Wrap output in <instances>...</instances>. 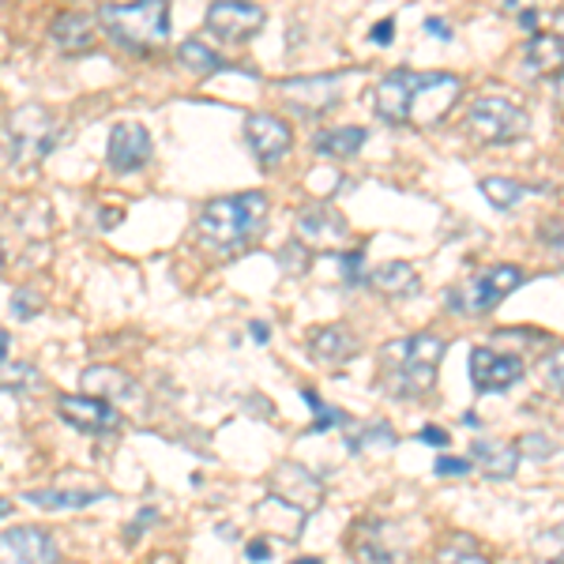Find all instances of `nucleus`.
Instances as JSON below:
<instances>
[{
  "label": "nucleus",
  "mask_w": 564,
  "mask_h": 564,
  "mask_svg": "<svg viewBox=\"0 0 564 564\" xmlns=\"http://www.w3.org/2000/svg\"><path fill=\"white\" fill-rule=\"evenodd\" d=\"M290 564H324L321 557H297V561H290Z\"/></svg>",
  "instance_id": "obj_49"
},
{
  "label": "nucleus",
  "mask_w": 564,
  "mask_h": 564,
  "mask_svg": "<svg viewBox=\"0 0 564 564\" xmlns=\"http://www.w3.org/2000/svg\"><path fill=\"white\" fill-rule=\"evenodd\" d=\"M204 26L215 39L245 45L268 26V12H263L257 0H212L204 15Z\"/></svg>",
  "instance_id": "obj_8"
},
{
  "label": "nucleus",
  "mask_w": 564,
  "mask_h": 564,
  "mask_svg": "<svg viewBox=\"0 0 564 564\" xmlns=\"http://www.w3.org/2000/svg\"><path fill=\"white\" fill-rule=\"evenodd\" d=\"M245 557H249L252 564H260V561H271V542H268V539H257V542H249V550H245Z\"/></svg>",
  "instance_id": "obj_38"
},
{
  "label": "nucleus",
  "mask_w": 564,
  "mask_h": 564,
  "mask_svg": "<svg viewBox=\"0 0 564 564\" xmlns=\"http://www.w3.org/2000/svg\"><path fill=\"white\" fill-rule=\"evenodd\" d=\"M271 497L282 500V505H290V508H297V512L305 516L324 500V489L305 467H297V463H282L275 475H271Z\"/></svg>",
  "instance_id": "obj_16"
},
{
  "label": "nucleus",
  "mask_w": 564,
  "mask_h": 564,
  "mask_svg": "<svg viewBox=\"0 0 564 564\" xmlns=\"http://www.w3.org/2000/svg\"><path fill=\"white\" fill-rule=\"evenodd\" d=\"M279 95L286 106L302 117H324L343 102V72H327V76H297L282 79Z\"/></svg>",
  "instance_id": "obj_9"
},
{
  "label": "nucleus",
  "mask_w": 564,
  "mask_h": 564,
  "mask_svg": "<svg viewBox=\"0 0 564 564\" xmlns=\"http://www.w3.org/2000/svg\"><path fill=\"white\" fill-rule=\"evenodd\" d=\"M8 512H12V505H8V500H0V520H4Z\"/></svg>",
  "instance_id": "obj_50"
},
{
  "label": "nucleus",
  "mask_w": 564,
  "mask_h": 564,
  "mask_svg": "<svg viewBox=\"0 0 564 564\" xmlns=\"http://www.w3.org/2000/svg\"><path fill=\"white\" fill-rule=\"evenodd\" d=\"M308 350H313V358L324 361V366H347L350 358L361 354L358 339H354L343 324L313 327V332H308Z\"/></svg>",
  "instance_id": "obj_18"
},
{
  "label": "nucleus",
  "mask_w": 564,
  "mask_h": 564,
  "mask_svg": "<svg viewBox=\"0 0 564 564\" xmlns=\"http://www.w3.org/2000/svg\"><path fill=\"white\" fill-rule=\"evenodd\" d=\"M339 263H343V282H350V286H366V252L361 249H354V252H343L339 257Z\"/></svg>",
  "instance_id": "obj_33"
},
{
  "label": "nucleus",
  "mask_w": 564,
  "mask_h": 564,
  "mask_svg": "<svg viewBox=\"0 0 564 564\" xmlns=\"http://www.w3.org/2000/svg\"><path fill=\"white\" fill-rule=\"evenodd\" d=\"M366 286L377 290L380 297H411V294H417L422 279H417V271L411 268V263L388 260V263H380L377 271H369Z\"/></svg>",
  "instance_id": "obj_23"
},
{
  "label": "nucleus",
  "mask_w": 564,
  "mask_h": 564,
  "mask_svg": "<svg viewBox=\"0 0 564 564\" xmlns=\"http://www.w3.org/2000/svg\"><path fill=\"white\" fill-rule=\"evenodd\" d=\"M263 218H268L263 193L249 188L238 196H215L196 215V245L215 257H234L263 230Z\"/></svg>",
  "instance_id": "obj_1"
},
{
  "label": "nucleus",
  "mask_w": 564,
  "mask_h": 564,
  "mask_svg": "<svg viewBox=\"0 0 564 564\" xmlns=\"http://www.w3.org/2000/svg\"><path fill=\"white\" fill-rule=\"evenodd\" d=\"M8 350H12V339H8V332H4V327H0V366H4Z\"/></svg>",
  "instance_id": "obj_48"
},
{
  "label": "nucleus",
  "mask_w": 564,
  "mask_h": 564,
  "mask_svg": "<svg viewBox=\"0 0 564 564\" xmlns=\"http://www.w3.org/2000/svg\"><path fill=\"white\" fill-rule=\"evenodd\" d=\"M0 564H61V553L42 527H12L0 534Z\"/></svg>",
  "instance_id": "obj_13"
},
{
  "label": "nucleus",
  "mask_w": 564,
  "mask_h": 564,
  "mask_svg": "<svg viewBox=\"0 0 564 564\" xmlns=\"http://www.w3.org/2000/svg\"><path fill=\"white\" fill-rule=\"evenodd\" d=\"M391 39H395V20H380L369 31V42H377V45H391Z\"/></svg>",
  "instance_id": "obj_37"
},
{
  "label": "nucleus",
  "mask_w": 564,
  "mask_h": 564,
  "mask_svg": "<svg viewBox=\"0 0 564 564\" xmlns=\"http://www.w3.org/2000/svg\"><path fill=\"white\" fill-rule=\"evenodd\" d=\"M516 448H520V456H534V459H545V456H553V452H557V444L553 441H545L542 433H527L520 444H516Z\"/></svg>",
  "instance_id": "obj_34"
},
{
  "label": "nucleus",
  "mask_w": 564,
  "mask_h": 564,
  "mask_svg": "<svg viewBox=\"0 0 564 564\" xmlns=\"http://www.w3.org/2000/svg\"><path fill=\"white\" fill-rule=\"evenodd\" d=\"M241 132H245V148L252 151V159H257L260 166H275V162L286 159L290 148H294V132H290V124L275 113H249Z\"/></svg>",
  "instance_id": "obj_11"
},
{
  "label": "nucleus",
  "mask_w": 564,
  "mask_h": 564,
  "mask_svg": "<svg viewBox=\"0 0 564 564\" xmlns=\"http://www.w3.org/2000/svg\"><path fill=\"white\" fill-rule=\"evenodd\" d=\"M297 234L308 241L335 245V241L347 238L350 226L339 212H332V207H324V204H313V207H302V212H297Z\"/></svg>",
  "instance_id": "obj_21"
},
{
  "label": "nucleus",
  "mask_w": 564,
  "mask_h": 564,
  "mask_svg": "<svg viewBox=\"0 0 564 564\" xmlns=\"http://www.w3.org/2000/svg\"><path fill=\"white\" fill-rule=\"evenodd\" d=\"M508 12H527V8H534V0H505Z\"/></svg>",
  "instance_id": "obj_47"
},
{
  "label": "nucleus",
  "mask_w": 564,
  "mask_h": 564,
  "mask_svg": "<svg viewBox=\"0 0 564 564\" xmlns=\"http://www.w3.org/2000/svg\"><path fill=\"white\" fill-rule=\"evenodd\" d=\"M550 564H564V561H550Z\"/></svg>",
  "instance_id": "obj_52"
},
{
  "label": "nucleus",
  "mask_w": 564,
  "mask_h": 564,
  "mask_svg": "<svg viewBox=\"0 0 564 564\" xmlns=\"http://www.w3.org/2000/svg\"><path fill=\"white\" fill-rule=\"evenodd\" d=\"M79 391L84 395H95V399H106V403H124L132 399L140 384L121 369H109V366H90L79 372Z\"/></svg>",
  "instance_id": "obj_19"
},
{
  "label": "nucleus",
  "mask_w": 564,
  "mask_h": 564,
  "mask_svg": "<svg viewBox=\"0 0 564 564\" xmlns=\"http://www.w3.org/2000/svg\"><path fill=\"white\" fill-rule=\"evenodd\" d=\"M50 39L61 53H87L90 42H95V15L61 12L50 26Z\"/></svg>",
  "instance_id": "obj_22"
},
{
  "label": "nucleus",
  "mask_w": 564,
  "mask_h": 564,
  "mask_svg": "<svg viewBox=\"0 0 564 564\" xmlns=\"http://www.w3.org/2000/svg\"><path fill=\"white\" fill-rule=\"evenodd\" d=\"M425 31H430L433 39H441V42H448V39H452V26L444 23V20H425Z\"/></svg>",
  "instance_id": "obj_42"
},
{
  "label": "nucleus",
  "mask_w": 564,
  "mask_h": 564,
  "mask_svg": "<svg viewBox=\"0 0 564 564\" xmlns=\"http://www.w3.org/2000/svg\"><path fill=\"white\" fill-rule=\"evenodd\" d=\"M436 475L441 478H459V475H470V470H475V463L470 459H459V456H441L436 459Z\"/></svg>",
  "instance_id": "obj_36"
},
{
  "label": "nucleus",
  "mask_w": 564,
  "mask_h": 564,
  "mask_svg": "<svg viewBox=\"0 0 564 564\" xmlns=\"http://www.w3.org/2000/svg\"><path fill=\"white\" fill-rule=\"evenodd\" d=\"M249 332H252V339H257V343H268V339H271V327H268V324H260V321H252V324H249Z\"/></svg>",
  "instance_id": "obj_44"
},
{
  "label": "nucleus",
  "mask_w": 564,
  "mask_h": 564,
  "mask_svg": "<svg viewBox=\"0 0 564 564\" xmlns=\"http://www.w3.org/2000/svg\"><path fill=\"white\" fill-rule=\"evenodd\" d=\"M279 263L282 268H294V271H305V263H308V252H305V245L302 241H290V245H282V252H279Z\"/></svg>",
  "instance_id": "obj_35"
},
{
  "label": "nucleus",
  "mask_w": 564,
  "mask_h": 564,
  "mask_svg": "<svg viewBox=\"0 0 564 564\" xmlns=\"http://www.w3.org/2000/svg\"><path fill=\"white\" fill-rule=\"evenodd\" d=\"M154 520H159V512H154V508H148V512H140V516H135V523L129 527V539H135L140 531H148V527H151Z\"/></svg>",
  "instance_id": "obj_41"
},
{
  "label": "nucleus",
  "mask_w": 564,
  "mask_h": 564,
  "mask_svg": "<svg viewBox=\"0 0 564 564\" xmlns=\"http://www.w3.org/2000/svg\"><path fill=\"white\" fill-rule=\"evenodd\" d=\"M151 154H154V140L143 124H135V121L113 124L109 143H106V166L113 170V174H135V170L148 166Z\"/></svg>",
  "instance_id": "obj_12"
},
{
  "label": "nucleus",
  "mask_w": 564,
  "mask_h": 564,
  "mask_svg": "<svg viewBox=\"0 0 564 564\" xmlns=\"http://www.w3.org/2000/svg\"><path fill=\"white\" fill-rule=\"evenodd\" d=\"M539 380L550 395H564V347L545 354L542 366H539Z\"/></svg>",
  "instance_id": "obj_32"
},
{
  "label": "nucleus",
  "mask_w": 564,
  "mask_h": 564,
  "mask_svg": "<svg viewBox=\"0 0 564 564\" xmlns=\"http://www.w3.org/2000/svg\"><path fill=\"white\" fill-rule=\"evenodd\" d=\"M354 553L361 564H403V545L395 542L388 523L369 520L358 527V539H354Z\"/></svg>",
  "instance_id": "obj_17"
},
{
  "label": "nucleus",
  "mask_w": 564,
  "mask_h": 564,
  "mask_svg": "<svg viewBox=\"0 0 564 564\" xmlns=\"http://www.w3.org/2000/svg\"><path fill=\"white\" fill-rule=\"evenodd\" d=\"M12 308H15V316H20V321H31V308H34V297L31 294H15L12 297Z\"/></svg>",
  "instance_id": "obj_39"
},
{
  "label": "nucleus",
  "mask_w": 564,
  "mask_h": 564,
  "mask_svg": "<svg viewBox=\"0 0 564 564\" xmlns=\"http://www.w3.org/2000/svg\"><path fill=\"white\" fill-rule=\"evenodd\" d=\"M444 354H448V343L433 332L391 339L380 350V388L395 399H422L436 384V369H441Z\"/></svg>",
  "instance_id": "obj_2"
},
{
  "label": "nucleus",
  "mask_w": 564,
  "mask_h": 564,
  "mask_svg": "<svg viewBox=\"0 0 564 564\" xmlns=\"http://www.w3.org/2000/svg\"><path fill=\"white\" fill-rule=\"evenodd\" d=\"M478 188L497 212H516L527 196H534V185H523V181H512V177H481Z\"/></svg>",
  "instance_id": "obj_26"
},
{
  "label": "nucleus",
  "mask_w": 564,
  "mask_h": 564,
  "mask_svg": "<svg viewBox=\"0 0 564 564\" xmlns=\"http://www.w3.org/2000/svg\"><path fill=\"white\" fill-rule=\"evenodd\" d=\"M436 564H494L486 553H478V545L467 539V534H452V539L441 542L436 550Z\"/></svg>",
  "instance_id": "obj_29"
},
{
  "label": "nucleus",
  "mask_w": 564,
  "mask_h": 564,
  "mask_svg": "<svg viewBox=\"0 0 564 564\" xmlns=\"http://www.w3.org/2000/svg\"><path fill=\"white\" fill-rule=\"evenodd\" d=\"M463 95V79L452 76V72H422L414 87V102H411V124L406 129H422L430 132L444 117L456 109Z\"/></svg>",
  "instance_id": "obj_7"
},
{
  "label": "nucleus",
  "mask_w": 564,
  "mask_h": 564,
  "mask_svg": "<svg viewBox=\"0 0 564 564\" xmlns=\"http://www.w3.org/2000/svg\"><path fill=\"white\" fill-rule=\"evenodd\" d=\"M550 31L564 42V8H557V12H553V26H550Z\"/></svg>",
  "instance_id": "obj_45"
},
{
  "label": "nucleus",
  "mask_w": 564,
  "mask_h": 564,
  "mask_svg": "<svg viewBox=\"0 0 564 564\" xmlns=\"http://www.w3.org/2000/svg\"><path fill=\"white\" fill-rule=\"evenodd\" d=\"M4 148L15 166H39L57 148V121L45 106H20L4 121Z\"/></svg>",
  "instance_id": "obj_6"
},
{
  "label": "nucleus",
  "mask_w": 564,
  "mask_h": 564,
  "mask_svg": "<svg viewBox=\"0 0 564 564\" xmlns=\"http://www.w3.org/2000/svg\"><path fill=\"white\" fill-rule=\"evenodd\" d=\"M0 268H4V245H0Z\"/></svg>",
  "instance_id": "obj_51"
},
{
  "label": "nucleus",
  "mask_w": 564,
  "mask_h": 564,
  "mask_svg": "<svg viewBox=\"0 0 564 564\" xmlns=\"http://www.w3.org/2000/svg\"><path fill=\"white\" fill-rule=\"evenodd\" d=\"M57 414L65 417L72 430L90 433V436H109L121 430V414L95 395H61L57 399Z\"/></svg>",
  "instance_id": "obj_15"
},
{
  "label": "nucleus",
  "mask_w": 564,
  "mask_h": 564,
  "mask_svg": "<svg viewBox=\"0 0 564 564\" xmlns=\"http://www.w3.org/2000/svg\"><path fill=\"white\" fill-rule=\"evenodd\" d=\"M177 61L185 72H193V76H218V72H226V57H218L212 45H204L199 39H185L177 45Z\"/></svg>",
  "instance_id": "obj_28"
},
{
  "label": "nucleus",
  "mask_w": 564,
  "mask_h": 564,
  "mask_svg": "<svg viewBox=\"0 0 564 564\" xmlns=\"http://www.w3.org/2000/svg\"><path fill=\"white\" fill-rule=\"evenodd\" d=\"M545 241H550V252H553V257H557V260L564 263V230L550 234V238H545Z\"/></svg>",
  "instance_id": "obj_43"
},
{
  "label": "nucleus",
  "mask_w": 564,
  "mask_h": 564,
  "mask_svg": "<svg viewBox=\"0 0 564 564\" xmlns=\"http://www.w3.org/2000/svg\"><path fill=\"white\" fill-rule=\"evenodd\" d=\"M463 132L478 148H512V143L527 140V132H531V113L520 102H512V98L481 95L467 106Z\"/></svg>",
  "instance_id": "obj_4"
},
{
  "label": "nucleus",
  "mask_w": 564,
  "mask_h": 564,
  "mask_svg": "<svg viewBox=\"0 0 564 564\" xmlns=\"http://www.w3.org/2000/svg\"><path fill=\"white\" fill-rule=\"evenodd\" d=\"M553 98H557V106L564 109V72H557V79H553Z\"/></svg>",
  "instance_id": "obj_46"
},
{
  "label": "nucleus",
  "mask_w": 564,
  "mask_h": 564,
  "mask_svg": "<svg viewBox=\"0 0 564 564\" xmlns=\"http://www.w3.org/2000/svg\"><path fill=\"white\" fill-rule=\"evenodd\" d=\"M347 448L350 452H366V448H395V430L388 422H372L361 433L347 436Z\"/></svg>",
  "instance_id": "obj_30"
},
{
  "label": "nucleus",
  "mask_w": 564,
  "mask_h": 564,
  "mask_svg": "<svg viewBox=\"0 0 564 564\" xmlns=\"http://www.w3.org/2000/svg\"><path fill=\"white\" fill-rule=\"evenodd\" d=\"M470 459H475V467L481 470L486 478L494 481H508L516 478V470H520V448L516 444H505V441H475L470 444Z\"/></svg>",
  "instance_id": "obj_20"
},
{
  "label": "nucleus",
  "mask_w": 564,
  "mask_h": 564,
  "mask_svg": "<svg viewBox=\"0 0 564 564\" xmlns=\"http://www.w3.org/2000/svg\"><path fill=\"white\" fill-rule=\"evenodd\" d=\"M520 286H523V268H516V263H494V268L456 282V286L444 294V302H448V308L456 316H489Z\"/></svg>",
  "instance_id": "obj_5"
},
{
  "label": "nucleus",
  "mask_w": 564,
  "mask_h": 564,
  "mask_svg": "<svg viewBox=\"0 0 564 564\" xmlns=\"http://www.w3.org/2000/svg\"><path fill=\"white\" fill-rule=\"evenodd\" d=\"M523 380V361L516 354H500L489 347H475L470 350V384H475L481 395L489 391H508Z\"/></svg>",
  "instance_id": "obj_14"
},
{
  "label": "nucleus",
  "mask_w": 564,
  "mask_h": 564,
  "mask_svg": "<svg viewBox=\"0 0 564 564\" xmlns=\"http://www.w3.org/2000/svg\"><path fill=\"white\" fill-rule=\"evenodd\" d=\"M523 65L531 76H545V72L564 68V42L553 31H534L523 42Z\"/></svg>",
  "instance_id": "obj_24"
},
{
  "label": "nucleus",
  "mask_w": 564,
  "mask_h": 564,
  "mask_svg": "<svg viewBox=\"0 0 564 564\" xmlns=\"http://www.w3.org/2000/svg\"><path fill=\"white\" fill-rule=\"evenodd\" d=\"M26 505L34 508H50V512H61V508H87L95 505V500L106 497V489H90V494H84V489H31V494H23Z\"/></svg>",
  "instance_id": "obj_27"
},
{
  "label": "nucleus",
  "mask_w": 564,
  "mask_h": 564,
  "mask_svg": "<svg viewBox=\"0 0 564 564\" xmlns=\"http://www.w3.org/2000/svg\"><path fill=\"white\" fill-rule=\"evenodd\" d=\"M98 23L117 45L132 53H151L170 39V0H129V4H102Z\"/></svg>",
  "instance_id": "obj_3"
},
{
  "label": "nucleus",
  "mask_w": 564,
  "mask_h": 564,
  "mask_svg": "<svg viewBox=\"0 0 564 564\" xmlns=\"http://www.w3.org/2000/svg\"><path fill=\"white\" fill-rule=\"evenodd\" d=\"M366 140H369V132H366V129H358V124H343V129H324V132H316L313 151H316V154H324V159L347 162V159H354V154H358L361 148H366Z\"/></svg>",
  "instance_id": "obj_25"
},
{
  "label": "nucleus",
  "mask_w": 564,
  "mask_h": 564,
  "mask_svg": "<svg viewBox=\"0 0 564 564\" xmlns=\"http://www.w3.org/2000/svg\"><path fill=\"white\" fill-rule=\"evenodd\" d=\"M417 79H422V72L395 68L384 79H377V87H372V109H377V117L391 124V129H406L411 124V102H414Z\"/></svg>",
  "instance_id": "obj_10"
},
{
  "label": "nucleus",
  "mask_w": 564,
  "mask_h": 564,
  "mask_svg": "<svg viewBox=\"0 0 564 564\" xmlns=\"http://www.w3.org/2000/svg\"><path fill=\"white\" fill-rule=\"evenodd\" d=\"M422 441H425V444H433V448H448V433L436 430V425H425V430H422Z\"/></svg>",
  "instance_id": "obj_40"
},
{
  "label": "nucleus",
  "mask_w": 564,
  "mask_h": 564,
  "mask_svg": "<svg viewBox=\"0 0 564 564\" xmlns=\"http://www.w3.org/2000/svg\"><path fill=\"white\" fill-rule=\"evenodd\" d=\"M302 395H305L308 411L316 414V422L308 425L305 433H327V430H332V425H343V422H347V414H343V411H335V406H327V403H321V395H316L313 388H305Z\"/></svg>",
  "instance_id": "obj_31"
}]
</instances>
